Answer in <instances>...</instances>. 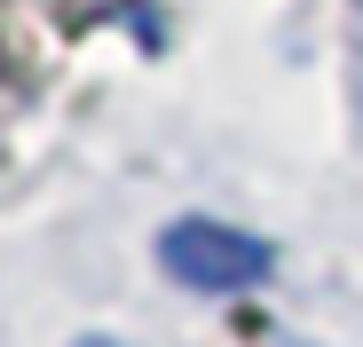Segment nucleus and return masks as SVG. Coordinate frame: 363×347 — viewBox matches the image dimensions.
<instances>
[{
	"label": "nucleus",
	"mask_w": 363,
	"mask_h": 347,
	"mask_svg": "<svg viewBox=\"0 0 363 347\" xmlns=\"http://www.w3.org/2000/svg\"><path fill=\"white\" fill-rule=\"evenodd\" d=\"M158 261L190 292H245V284L269 276V245L245 237V229H229V221H174L158 237Z\"/></svg>",
	"instance_id": "obj_1"
},
{
	"label": "nucleus",
	"mask_w": 363,
	"mask_h": 347,
	"mask_svg": "<svg viewBox=\"0 0 363 347\" xmlns=\"http://www.w3.org/2000/svg\"><path fill=\"white\" fill-rule=\"evenodd\" d=\"M72 347H118V339H72Z\"/></svg>",
	"instance_id": "obj_2"
}]
</instances>
